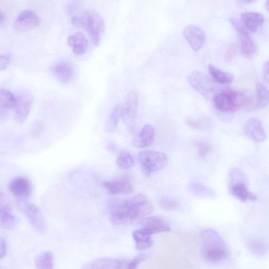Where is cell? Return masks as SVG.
<instances>
[{"label": "cell", "instance_id": "6da1fadb", "mask_svg": "<svg viewBox=\"0 0 269 269\" xmlns=\"http://www.w3.org/2000/svg\"><path fill=\"white\" fill-rule=\"evenodd\" d=\"M110 220L114 225L128 224L150 214L153 208L144 195L138 194L126 200L113 199L109 205Z\"/></svg>", "mask_w": 269, "mask_h": 269}, {"label": "cell", "instance_id": "7a4b0ae2", "mask_svg": "<svg viewBox=\"0 0 269 269\" xmlns=\"http://www.w3.org/2000/svg\"><path fill=\"white\" fill-rule=\"evenodd\" d=\"M202 256L210 263H219L229 255L228 248L222 237L215 230L207 229L201 234Z\"/></svg>", "mask_w": 269, "mask_h": 269}, {"label": "cell", "instance_id": "3957f363", "mask_svg": "<svg viewBox=\"0 0 269 269\" xmlns=\"http://www.w3.org/2000/svg\"><path fill=\"white\" fill-rule=\"evenodd\" d=\"M81 18L82 26L89 34L93 45L99 46L105 29L103 17L92 9H87L83 12Z\"/></svg>", "mask_w": 269, "mask_h": 269}, {"label": "cell", "instance_id": "277c9868", "mask_svg": "<svg viewBox=\"0 0 269 269\" xmlns=\"http://www.w3.org/2000/svg\"><path fill=\"white\" fill-rule=\"evenodd\" d=\"M138 159L144 175L150 176L152 173L164 168L168 164L166 153L153 150H144L138 153Z\"/></svg>", "mask_w": 269, "mask_h": 269}, {"label": "cell", "instance_id": "5b68a950", "mask_svg": "<svg viewBox=\"0 0 269 269\" xmlns=\"http://www.w3.org/2000/svg\"><path fill=\"white\" fill-rule=\"evenodd\" d=\"M247 98L242 92L228 91L216 95L214 103L216 109L222 113L234 112L247 104Z\"/></svg>", "mask_w": 269, "mask_h": 269}, {"label": "cell", "instance_id": "8992f818", "mask_svg": "<svg viewBox=\"0 0 269 269\" xmlns=\"http://www.w3.org/2000/svg\"><path fill=\"white\" fill-rule=\"evenodd\" d=\"M229 190L233 196L244 203L247 201H255L258 198L248 190L244 174L238 169H234L230 172Z\"/></svg>", "mask_w": 269, "mask_h": 269}, {"label": "cell", "instance_id": "52a82bcc", "mask_svg": "<svg viewBox=\"0 0 269 269\" xmlns=\"http://www.w3.org/2000/svg\"><path fill=\"white\" fill-rule=\"evenodd\" d=\"M16 205L37 232L43 233L46 231V220L39 208L34 204L27 203L24 200L18 199Z\"/></svg>", "mask_w": 269, "mask_h": 269}, {"label": "cell", "instance_id": "ba28073f", "mask_svg": "<svg viewBox=\"0 0 269 269\" xmlns=\"http://www.w3.org/2000/svg\"><path fill=\"white\" fill-rule=\"evenodd\" d=\"M188 80L192 87L206 99L209 100L213 97L216 85L205 74L195 71L188 76Z\"/></svg>", "mask_w": 269, "mask_h": 269}, {"label": "cell", "instance_id": "9c48e42d", "mask_svg": "<svg viewBox=\"0 0 269 269\" xmlns=\"http://www.w3.org/2000/svg\"><path fill=\"white\" fill-rule=\"evenodd\" d=\"M229 21L237 33L242 54L247 58H251L257 50L255 42L242 23L234 18H230Z\"/></svg>", "mask_w": 269, "mask_h": 269}, {"label": "cell", "instance_id": "30bf717a", "mask_svg": "<svg viewBox=\"0 0 269 269\" xmlns=\"http://www.w3.org/2000/svg\"><path fill=\"white\" fill-rule=\"evenodd\" d=\"M16 103L13 109L14 118L16 123L23 124L27 120L30 113L33 101L31 96L21 94L16 97Z\"/></svg>", "mask_w": 269, "mask_h": 269}, {"label": "cell", "instance_id": "8fae6325", "mask_svg": "<svg viewBox=\"0 0 269 269\" xmlns=\"http://www.w3.org/2000/svg\"><path fill=\"white\" fill-rule=\"evenodd\" d=\"M40 22V18L35 12L26 10L17 16L14 22V28L18 32H25L35 28Z\"/></svg>", "mask_w": 269, "mask_h": 269}, {"label": "cell", "instance_id": "7c38bea8", "mask_svg": "<svg viewBox=\"0 0 269 269\" xmlns=\"http://www.w3.org/2000/svg\"><path fill=\"white\" fill-rule=\"evenodd\" d=\"M11 193L18 200H24L29 197L32 193V185L29 179L24 177L13 179L9 184Z\"/></svg>", "mask_w": 269, "mask_h": 269}, {"label": "cell", "instance_id": "4fadbf2b", "mask_svg": "<svg viewBox=\"0 0 269 269\" xmlns=\"http://www.w3.org/2000/svg\"><path fill=\"white\" fill-rule=\"evenodd\" d=\"M184 36L195 52H198L205 44L206 36L201 28L196 25L187 26L183 32Z\"/></svg>", "mask_w": 269, "mask_h": 269}, {"label": "cell", "instance_id": "5bb4252c", "mask_svg": "<svg viewBox=\"0 0 269 269\" xmlns=\"http://www.w3.org/2000/svg\"><path fill=\"white\" fill-rule=\"evenodd\" d=\"M244 132L247 137L256 142H263L267 139L263 124L257 118H252L247 121L245 125Z\"/></svg>", "mask_w": 269, "mask_h": 269}, {"label": "cell", "instance_id": "9a60e30c", "mask_svg": "<svg viewBox=\"0 0 269 269\" xmlns=\"http://www.w3.org/2000/svg\"><path fill=\"white\" fill-rule=\"evenodd\" d=\"M129 262L124 259L101 258L84 265L82 269H128Z\"/></svg>", "mask_w": 269, "mask_h": 269}, {"label": "cell", "instance_id": "2e32d148", "mask_svg": "<svg viewBox=\"0 0 269 269\" xmlns=\"http://www.w3.org/2000/svg\"><path fill=\"white\" fill-rule=\"evenodd\" d=\"M141 229L151 235L170 231V227L166 221L158 216H149L142 220Z\"/></svg>", "mask_w": 269, "mask_h": 269}, {"label": "cell", "instance_id": "e0dca14e", "mask_svg": "<svg viewBox=\"0 0 269 269\" xmlns=\"http://www.w3.org/2000/svg\"><path fill=\"white\" fill-rule=\"evenodd\" d=\"M103 186L112 195H127L134 191L131 182L127 178L106 181L104 182Z\"/></svg>", "mask_w": 269, "mask_h": 269}, {"label": "cell", "instance_id": "ac0fdd59", "mask_svg": "<svg viewBox=\"0 0 269 269\" xmlns=\"http://www.w3.org/2000/svg\"><path fill=\"white\" fill-rule=\"evenodd\" d=\"M154 137V128L150 125L146 124L142 128L139 134L133 138V145L139 148L148 147L153 142Z\"/></svg>", "mask_w": 269, "mask_h": 269}, {"label": "cell", "instance_id": "d6986e66", "mask_svg": "<svg viewBox=\"0 0 269 269\" xmlns=\"http://www.w3.org/2000/svg\"><path fill=\"white\" fill-rule=\"evenodd\" d=\"M16 99V97L9 90L5 89L0 90V119L1 121L7 117L8 111L13 110Z\"/></svg>", "mask_w": 269, "mask_h": 269}, {"label": "cell", "instance_id": "ffe728a7", "mask_svg": "<svg viewBox=\"0 0 269 269\" xmlns=\"http://www.w3.org/2000/svg\"><path fill=\"white\" fill-rule=\"evenodd\" d=\"M241 20L247 29L252 33L256 32L265 22L263 14L255 12L243 13L241 14Z\"/></svg>", "mask_w": 269, "mask_h": 269}, {"label": "cell", "instance_id": "44dd1931", "mask_svg": "<svg viewBox=\"0 0 269 269\" xmlns=\"http://www.w3.org/2000/svg\"><path fill=\"white\" fill-rule=\"evenodd\" d=\"M53 73L55 78L63 83L71 82L74 75L73 66L68 62H61L53 67Z\"/></svg>", "mask_w": 269, "mask_h": 269}, {"label": "cell", "instance_id": "7402d4cb", "mask_svg": "<svg viewBox=\"0 0 269 269\" xmlns=\"http://www.w3.org/2000/svg\"><path fill=\"white\" fill-rule=\"evenodd\" d=\"M67 43L72 48L73 53L76 55H82L88 50L89 42L81 32H77L69 36Z\"/></svg>", "mask_w": 269, "mask_h": 269}, {"label": "cell", "instance_id": "603a6c76", "mask_svg": "<svg viewBox=\"0 0 269 269\" xmlns=\"http://www.w3.org/2000/svg\"><path fill=\"white\" fill-rule=\"evenodd\" d=\"M188 187L192 194L199 198H212L216 196L214 190L201 182L192 180Z\"/></svg>", "mask_w": 269, "mask_h": 269}, {"label": "cell", "instance_id": "cb8c5ba5", "mask_svg": "<svg viewBox=\"0 0 269 269\" xmlns=\"http://www.w3.org/2000/svg\"><path fill=\"white\" fill-rule=\"evenodd\" d=\"M1 226L6 230H13L16 225V220L12 213V208L9 204L1 203Z\"/></svg>", "mask_w": 269, "mask_h": 269}, {"label": "cell", "instance_id": "d4e9b609", "mask_svg": "<svg viewBox=\"0 0 269 269\" xmlns=\"http://www.w3.org/2000/svg\"><path fill=\"white\" fill-rule=\"evenodd\" d=\"M133 237L135 242V248L138 251H143L149 248L152 245L151 235L141 228L134 231Z\"/></svg>", "mask_w": 269, "mask_h": 269}, {"label": "cell", "instance_id": "484cf974", "mask_svg": "<svg viewBox=\"0 0 269 269\" xmlns=\"http://www.w3.org/2000/svg\"><path fill=\"white\" fill-rule=\"evenodd\" d=\"M138 95L135 90H131L128 94L126 100V109L123 115H126L132 121L136 119L138 106Z\"/></svg>", "mask_w": 269, "mask_h": 269}, {"label": "cell", "instance_id": "4316f807", "mask_svg": "<svg viewBox=\"0 0 269 269\" xmlns=\"http://www.w3.org/2000/svg\"><path fill=\"white\" fill-rule=\"evenodd\" d=\"M124 108L120 104L114 108L105 124V130L107 133H113L117 130L119 120L122 117Z\"/></svg>", "mask_w": 269, "mask_h": 269}, {"label": "cell", "instance_id": "83f0119b", "mask_svg": "<svg viewBox=\"0 0 269 269\" xmlns=\"http://www.w3.org/2000/svg\"><path fill=\"white\" fill-rule=\"evenodd\" d=\"M208 70L214 80L219 84L231 83L234 80V76L233 74L221 70L213 65H209Z\"/></svg>", "mask_w": 269, "mask_h": 269}, {"label": "cell", "instance_id": "f1b7e54d", "mask_svg": "<svg viewBox=\"0 0 269 269\" xmlns=\"http://www.w3.org/2000/svg\"><path fill=\"white\" fill-rule=\"evenodd\" d=\"M249 251L257 257L266 256L269 252V245L261 240H252L248 244Z\"/></svg>", "mask_w": 269, "mask_h": 269}, {"label": "cell", "instance_id": "f546056e", "mask_svg": "<svg viewBox=\"0 0 269 269\" xmlns=\"http://www.w3.org/2000/svg\"><path fill=\"white\" fill-rule=\"evenodd\" d=\"M35 266L38 269H53L54 256L52 252H44L36 257Z\"/></svg>", "mask_w": 269, "mask_h": 269}, {"label": "cell", "instance_id": "4dcf8cb0", "mask_svg": "<svg viewBox=\"0 0 269 269\" xmlns=\"http://www.w3.org/2000/svg\"><path fill=\"white\" fill-rule=\"evenodd\" d=\"M257 94V103L258 107L264 108L269 104V91L266 86L261 83L256 85Z\"/></svg>", "mask_w": 269, "mask_h": 269}, {"label": "cell", "instance_id": "1f68e13d", "mask_svg": "<svg viewBox=\"0 0 269 269\" xmlns=\"http://www.w3.org/2000/svg\"><path fill=\"white\" fill-rule=\"evenodd\" d=\"M134 162L133 156L127 151H122L117 160L118 166L123 169L130 168L133 166Z\"/></svg>", "mask_w": 269, "mask_h": 269}, {"label": "cell", "instance_id": "d6a6232c", "mask_svg": "<svg viewBox=\"0 0 269 269\" xmlns=\"http://www.w3.org/2000/svg\"><path fill=\"white\" fill-rule=\"evenodd\" d=\"M194 145L197 148L198 154L201 158H205L208 156L211 151V147L209 144L203 141H196Z\"/></svg>", "mask_w": 269, "mask_h": 269}, {"label": "cell", "instance_id": "836d02e7", "mask_svg": "<svg viewBox=\"0 0 269 269\" xmlns=\"http://www.w3.org/2000/svg\"><path fill=\"white\" fill-rule=\"evenodd\" d=\"M160 205L162 208L168 210H175L179 206L178 201L175 199L168 197L161 198Z\"/></svg>", "mask_w": 269, "mask_h": 269}, {"label": "cell", "instance_id": "e575fe53", "mask_svg": "<svg viewBox=\"0 0 269 269\" xmlns=\"http://www.w3.org/2000/svg\"><path fill=\"white\" fill-rule=\"evenodd\" d=\"M188 126L195 129H204L208 125V122L205 119H189L187 120Z\"/></svg>", "mask_w": 269, "mask_h": 269}, {"label": "cell", "instance_id": "d590c367", "mask_svg": "<svg viewBox=\"0 0 269 269\" xmlns=\"http://www.w3.org/2000/svg\"><path fill=\"white\" fill-rule=\"evenodd\" d=\"M11 55L5 53L0 56V71H3L7 69L11 61Z\"/></svg>", "mask_w": 269, "mask_h": 269}, {"label": "cell", "instance_id": "8d00e7d4", "mask_svg": "<svg viewBox=\"0 0 269 269\" xmlns=\"http://www.w3.org/2000/svg\"><path fill=\"white\" fill-rule=\"evenodd\" d=\"M146 256L144 254H141L134 258L133 260L130 261L128 269H136L137 266L142 262L145 261Z\"/></svg>", "mask_w": 269, "mask_h": 269}, {"label": "cell", "instance_id": "74e56055", "mask_svg": "<svg viewBox=\"0 0 269 269\" xmlns=\"http://www.w3.org/2000/svg\"><path fill=\"white\" fill-rule=\"evenodd\" d=\"M7 245L6 240L5 238L2 237L1 239V254H0V258L2 259L4 258L7 253Z\"/></svg>", "mask_w": 269, "mask_h": 269}, {"label": "cell", "instance_id": "f35d334b", "mask_svg": "<svg viewBox=\"0 0 269 269\" xmlns=\"http://www.w3.org/2000/svg\"><path fill=\"white\" fill-rule=\"evenodd\" d=\"M236 52L235 47L232 46L229 48L226 54V60L227 61H231Z\"/></svg>", "mask_w": 269, "mask_h": 269}, {"label": "cell", "instance_id": "ab89813d", "mask_svg": "<svg viewBox=\"0 0 269 269\" xmlns=\"http://www.w3.org/2000/svg\"><path fill=\"white\" fill-rule=\"evenodd\" d=\"M263 78L266 83H269V61H268L264 66Z\"/></svg>", "mask_w": 269, "mask_h": 269}, {"label": "cell", "instance_id": "60d3db41", "mask_svg": "<svg viewBox=\"0 0 269 269\" xmlns=\"http://www.w3.org/2000/svg\"><path fill=\"white\" fill-rule=\"evenodd\" d=\"M71 23L76 26H82V18L78 16H73L71 18Z\"/></svg>", "mask_w": 269, "mask_h": 269}, {"label": "cell", "instance_id": "b9f144b4", "mask_svg": "<svg viewBox=\"0 0 269 269\" xmlns=\"http://www.w3.org/2000/svg\"><path fill=\"white\" fill-rule=\"evenodd\" d=\"M1 25L2 26L3 24H5L7 21V16L5 13L1 12Z\"/></svg>", "mask_w": 269, "mask_h": 269}, {"label": "cell", "instance_id": "7bdbcfd3", "mask_svg": "<svg viewBox=\"0 0 269 269\" xmlns=\"http://www.w3.org/2000/svg\"><path fill=\"white\" fill-rule=\"evenodd\" d=\"M242 1L247 3H252L256 2L257 0H242Z\"/></svg>", "mask_w": 269, "mask_h": 269}, {"label": "cell", "instance_id": "ee69618b", "mask_svg": "<svg viewBox=\"0 0 269 269\" xmlns=\"http://www.w3.org/2000/svg\"><path fill=\"white\" fill-rule=\"evenodd\" d=\"M266 6L267 8V10L268 12H269V0H267Z\"/></svg>", "mask_w": 269, "mask_h": 269}]
</instances>
